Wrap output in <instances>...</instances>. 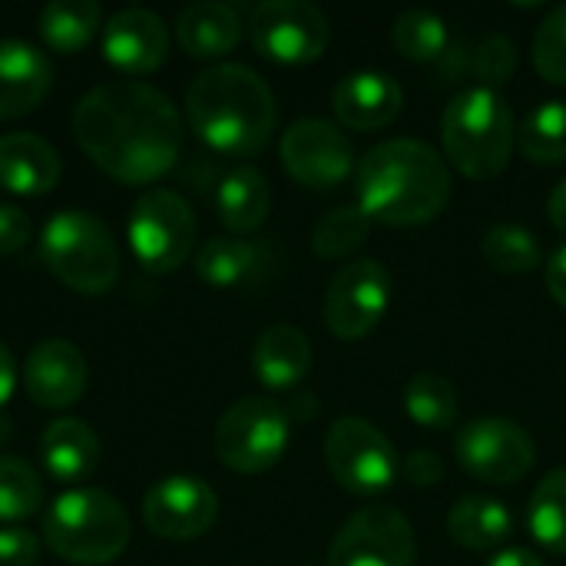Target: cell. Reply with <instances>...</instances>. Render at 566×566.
Returning <instances> with one entry per match:
<instances>
[{"instance_id":"1","label":"cell","mask_w":566,"mask_h":566,"mask_svg":"<svg viewBox=\"0 0 566 566\" xmlns=\"http://www.w3.org/2000/svg\"><path fill=\"white\" fill-rule=\"evenodd\" d=\"M80 149L113 179L146 186L166 176L182 153V116L153 83L109 80L73 106Z\"/></svg>"},{"instance_id":"2","label":"cell","mask_w":566,"mask_h":566,"mask_svg":"<svg viewBox=\"0 0 566 566\" xmlns=\"http://www.w3.org/2000/svg\"><path fill=\"white\" fill-rule=\"evenodd\" d=\"M451 172L421 139H385L355 166V206L381 226H424L444 212Z\"/></svg>"},{"instance_id":"3","label":"cell","mask_w":566,"mask_h":566,"mask_svg":"<svg viewBox=\"0 0 566 566\" xmlns=\"http://www.w3.org/2000/svg\"><path fill=\"white\" fill-rule=\"evenodd\" d=\"M192 133L222 156H252L275 133V93L245 63H212L186 90Z\"/></svg>"},{"instance_id":"4","label":"cell","mask_w":566,"mask_h":566,"mask_svg":"<svg viewBox=\"0 0 566 566\" xmlns=\"http://www.w3.org/2000/svg\"><path fill=\"white\" fill-rule=\"evenodd\" d=\"M441 143L458 172L468 179H494L507 169L514 149V116L497 90H461L441 119Z\"/></svg>"},{"instance_id":"5","label":"cell","mask_w":566,"mask_h":566,"mask_svg":"<svg viewBox=\"0 0 566 566\" xmlns=\"http://www.w3.org/2000/svg\"><path fill=\"white\" fill-rule=\"evenodd\" d=\"M43 537L66 564H113L129 547V517L109 491L76 488L50 504Z\"/></svg>"},{"instance_id":"6","label":"cell","mask_w":566,"mask_h":566,"mask_svg":"<svg viewBox=\"0 0 566 566\" xmlns=\"http://www.w3.org/2000/svg\"><path fill=\"white\" fill-rule=\"evenodd\" d=\"M43 265L80 295H103L119 279V245L109 226L86 209H60L40 232Z\"/></svg>"},{"instance_id":"7","label":"cell","mask_w":566,"mask_h":566,"mask_svg":"<svg viewBox=\"0 0 566 566\" xmlns=\"http://www.w3.org/2000/svg\"><path fill=\"white\" fill-rule=\"evenodd\" d=\"M292 441V418L272 398H239L216 424V458L235 474L275 468Z\"/></svg>"},{"instance_id":"8","label":"cell","mask_w":566,"mask_h":566,"mask_svg":"<svg viewBox=\"0 0 566 566\" xmlns=\"http://www.w3.org/2000/svg\"><path fill=\"white\" fill-rule=\"evenodd\" d=\"M196 212L192 206L172 189H149L133 202L126 235L133 255L149 272H172L179 269L196 245Z\"/></svg>"},{"instance_id":"9","label":"cell","mask_w":566,"mask_h":566,"mask_svg":"<svg viewBox=\"0 0 566 566\" xmlns=\"http://www.w3.org/2000/svg\"><path fill=\"white\" fill-rule=\"evenodd\" d=\"M325 464L328 474L352 494L371 497L395 484L401 461L395 444L365 418H338L325 434Z\"/></svg>"},{"instance_id":"10","label":"cell","mask_w":566,"mask_h":566,"mask_svg":"<svg viewBox=\"0 0 566 566\" xmlns=\"http://www.w3.org/2000/svg\"><path fill=\"white\" fill-rule=\"evenodd\" d=\"M252 46L275 63H312L332 40L328 17L308 0H262L249 13Z\"/></svg>"},{"instance_id":"11","label":"cell","mask_w":566,"mask_h":566,"mask_svg":"<svg viewBox=\"0 0 566 566\" xmlns=\"http://www.w3.org/2000/svg\"><path fill=\"white\" fill-rule=\"evenodd\" d=\"M391 302V275L375 259H355L342 265L322 302V318L328 332L342 342H358L378 328Z\"/></svg>"},{"instance_id":"12","label":"cell","mask_w":566,"mask_h":566,"mask_svg":"<svg viewBox=\"0 0 566 566\" xmlns=\"http://www.w3.org/2000/svg\"><path fill=\"white\" fill-rule=\"evenodd\" d=\"M454 454L461 468L484 484H517L534 468L531 434L507 418H474L454 438Z\"/></svg>"},{"instance_id":"13","label":"cell","mask_w":566,"mask_h":566,"mask_svg":"<svg viewBox=\"0 0 566 566\" xmlns=\"http://www.w3.org/2000/svg\"><path fill=\"white\" fill-rule=\"evenodd\" d=\"M415 554L411 521L388 504H368L335 534L328 566H415Z\"/></svg>"},{"instance_id":"14","label":"cell","mask_w":566,"mask_h":566,"mask_svg":"<svg viewBox=\"0 0 566 566\" xmlns=\"http://www.w3.org/2000/svg\"><path fill=\"white\" fill-rule=\"evenodd\" d=\"M279 156L285 172L312 192H328L355 172L352 139L335 123L315 116L298 119L282 133Z\"/></svg>"},{"instance_id":"15","label":"cell","mask_w":566,"mask_h":566,"mask_svg":"<svg viewBox=\"0 0 566 566\" xmlns=\"http://www.w3.org/2000/svg\"><path fill=\"white\" fill-rule=\"evenodd\" d=\"M219 517L216 491L196 474H166L143 497V521L163 541H196Z\"/></svg>"},{"instance_id":"16","label":"cell","mask_w":566,"mask_h":566,"mask_svg":"<svg viewBox=\"0 0 566 566\" xmlns=\"http://www.w3.org/2000/svg\"><path fill=\"white\" fill-rule=\"evenodd\" d=\"M23 388L33 405L63 411L86 391V358L66 338H43L30 348L23 365Z\"/></svg>"},{"instance_id":"17","label":"cell","mask_w":566,"mask_h":566,"mask_svg":"<svg viewBox=\"0 0 566 566\" xmlns=\"http://www.w3.org/2000/svg\"><path fill=\"white\" fill-rule=\"evenodd\" d=\"M103 53L123 73H153L166 63V20L146 7H123L103 23Z\"/></svg>"},{"instance_id":"18","label":"cell","mask_w":566,"mask_h":566,"mask_svg":"<svg viewBox=\"0 0 566 566\" xmlns=\"http://www.w3.org/2000/svg\"><path fill=\"white\" fill-rule=\"evenodd\" d=\"M405 106V90L391 73L381 70H358L335 83L332 90V109L342 119V126L371 133L398 119Z\"/></svg>"},{"instance_id":"19","label":"cell","mask_w":566,"mask_h":566,"mask_svg":"<svg viewBox=\"0 0 566 566\" xmlns=\"http://www.w3.org/2000/svg\"><path fill=\"white\" fill-rule=\"evenodd\" d=\"M53 86L46 53L27 40H0V119H17L43 103Z\"/></svg>"},{"instance_id":"20","label":"cell","mask_w":566,"mask_h":566,"mask_svg":"<svg viewBox=\"0 0 566 566\" xmlns=\"http://www.w3.org/2000/svg\"><path fill=\"white\" fill-rule=\"evenodd\" d=\"M60 153L36 133L0 136V186L17 196H43L60 179Z\"/></svg>"},{"instance_id":"21","label":"cell","mask_w":566,"mask_h":566,"mask_svg":"<svg viewBox=\"0 0 566 566\" xmlns=\"http://www.w3.org/2000/svg\"><path fill=\"white\" fill-rule=\"evenodd\" d=\"M176 40L196 60H219L242 40V13L222 0H196L176 13Z\"/></svg>"},{"instance_id":"22","label":"cell","mask_w":566,"mask_h":566,"mask_svg":"<svg viewBox=\"0 0 566 566\" xmlns=\"http://www.w3.org/2000/svg\"><path fill=\"white\" fill-rule=\"evenodd\" d=\"M255 378L272 391L295 388L312 368V345L302 328L295 325H269L252 348Z\"/></svg>"},{"instance_id":"23","label":"cell","mask_w":566,"mask_h":566,"mask_svg":"<svg viewBox=\"0 0 566 566\" xmlns=\"http://www.w3.org/2000/svg\"><path fill=\"white\" fill-rule=\"evenodd\" d=\"M40 451H43L46 471L56 481H63V484L86 481L96 471V464H99V438L80 418H56V421H50L43 428Z\"/></svg>"},{"instance_id":"24","label":"cell","mask_w":566,"mask_h":566,"mask_svg":"<svg viewBox=\"0 0 566 566\" xmlns=\"http://www.w3.org/2000/svg\"><path fill=\"white\" fill-rule=\"evenodd\" d=\"M272 209L269 179L255 166H235L216 189V212L229 232H255Z\"/></svg>"},{"instance_id":"25","label":"cell","mask_w":566,"mask_h":566,"mask_svg":"<svg viewBox=\"0 0 566 566\" xmlns=\"http://www.w3.org/2000/svg\"><path fill=\"white\" fill-rule=\"evenodd\" d=\"M448 531H451V541L468 551H494L511 534V511L497 497L468 494L451 507Z\"/></svg>"},{"instance_id":"26","label":"cell","mask_w":566,"mask_h":566,"mask_svg":"<svg viewBox=\"0 0 566 566\" xmlns=\"http://www.w3.org/2000/svg\"><path fill=\"white\" fill-rule=\"evenodd\" d=\"M103 10L96 0H50L40 10V36L56 53L83 50L99 30Z\"/></svg>"},{"instance_id":"27","label":"cell","mask_w":566,"mask_h":566,"mask_svg":"<svg viewBox=\"0 0 566 566\" xmlns=\"http://www.w3.org/2000/svg\"><path fill=\"white\" fill-rule=\"evenodd\" d=\"M259 265H262L259 245H252L245 239H232V235L209 239L196 252V275L216 289H235V285L249 282L259 272Z\"/></svg>"},{"instance_id":"28","label":"cell","mask_w":566,"mask_h":566,"mask_svg":"<svg viewBox=\"0 0 566 566\" xmlns=\"http://www.w3.org/2000/svg\"><path fill=\"white\" fill-rule=\"evenodd\" d=\"M405 411L415 424L431 431H448L458 424V388L441 371H418L405 385Z\"/></svg>"},{"instance_id":"29","label":"cell","mask_w":566,"mask_h":566,"mask_svg":"<svg viewBox=\"0 0 566 566\" xmlns=\"http://www.w3.org/2000/svg\"><path fill=\"white\" fill-rule=\"evenodd\" d=\"M391 40H395V50L415 63H438L451 46L444 17L424 7L401 10L391 27Z\"/></svg>"},{"instance_id":"30","label":"cell","mask_w":566,"mask_h":566,"mask_svg":"<svg viewBox=\"0 0 566 566\" xmlns=\"http://www.w3.org/2000/svg\"><path fill=\"white\" fill-rule=\"evenodd\" d=\"M517 146L531 163L557 166L566 163V103L547 99L527 113L517 129Z\"/></svg>"},{"instance_id":"31","label":"cell","mask_w":566,"mask_h":566,"mask_svg":"<svg viewBox=\"0 0 566 566\" xmlns=\"http://www.w3.org/2000/svg\"><path fill=\"white\" fill-rule=\"evenodd\" d=\"M531 537L551 551L566 557V468L551 471L537 491L531 494V511H527Z\"/></svg>"},{"instance_id":"32","label":"cell","mask_w":566,"mask_h":566,"mask_svg":"<svg viewBox=\"0 0 566 566\" xmlns=\"http://www.w3.org/2000/svg\"><path fill=\"white\" fill-rule=\"evenodd\" d=\"M371 219L352 202V206H335L325 212L315 229H312V249L318 259H348L355 249L368 242Z\"/></svg>"},{"instance_id":"33","label":"cell","mask_w":566,"mask_h":566,"mask_svg":"<svg viewBox=\"0 0 566 566\" xmlns=\"http://www.w3.org/2000/svg\"><path fill=\"white\" fill-rule=\"evenodd\" d=\"M481 252L488 259L491 269L497 272H507V275H524V272H534L544 259L541 252V242L531 229L524 226H494L484 232V242H481Z\"/></svg>"},{"instance_id":"34","label":"cell","mask_w":566,"mask_h":566,"mask_svg":"<svg viewBox=\"0 0 566 566\" xmlns=\"http://www.w3.org/2000/svg\"><path fill=\"white\" fill-rule=\"evenodd\" d=\"M43 504L40 474L13 454H0V521H27Z\"/></svg>"},{"instance_id":"35","label":"cell","mask_w":566,"mask_h":566,"mask_svg":"<svg viewBox=\"0 0 566 566\" xmlns=\"http://www.w3.org/2000/svg\"><path fill=\"white\" fill-rule=\"evenodd\" d=\"M531 60L547 83H566V3L554 7L541 20L534 33Z\"/></svg>"},{"instance_id":"36","label":"cell","mask_w":566,"mask_h":566,"mask_svg":"<svg viewBox=\"0 0 566 566\" xmlns=\"http://www.w3.org/2000/svg\"><path fill=\"white\" fill-rule=\"evenodd\" d=\"M514 73H517V43L504 33L484 36L478 53H474V76L481 80V86L497 90Z\"/></svg>"},{"instance_id":"37","label":"cell","mask_w":566,"mask_h":566,"mask_svg":"<svg viewBox=\"0 0 566 566\" xmlns=\"http://www.w3.org/2000/svg\"><path fill=\"white\" fill-rule=\"evenodd\" d=\"M40 541L23 527H0V566H36Z\"/></svg>"},{"instance_id":"38","label":"cell","mask_w":566,"mask_h":566,"mask_svg":"<svg viewBox=\"0 0 566 566\" xmlns=\"http://www.w3.org/2000/svg\"><path fill=\"white\" fill-rule=\"evenodd\" d=\"M401 474L408 478V484L415 488H434L444 481V458L421 448V451H411L401 464Z\"/></svg>"},{"instance_id":"39","label":"cell","mask_w":566,"mask_h":566,"mask_svg":"<svg viewBox=\"0 0 566 566\" xmlns=\"http://www.w3.org/2000/svg\"><path fill=\"white\" fill-rule=\"evenodd\" d=\"M30 242V219L23 209L0 202V255H13Z\"/></svg>"},{"instance_id":"40","label":"cell","mask_w":566,"mask_h":566,"mask_svg":"<svg viewBox=\"0 0 566 566\" xmlns=\"http://www.w3.org/2000/svg\"><path fill=\"white\" fill-rule=\"evenodd\" d=\"M547 289L557 298V305L566 308V245H560L547 262Z\"/></svg>"},{"instance_id":"41","label":"cell","mask_w":566,"mask_h":566,"mask_svg":"<svg viewBox=\"0 0 566 566\" xmlns=\"http://www.w3.org/2000/svg\"><path fill=\"white\" fill-rule=\"evenodd\" d=\"M13 388H17V361H13L10 348L0 342V408L10 401Z\"/></svg>"},{"instance_id":"42","label":"cell","mask_w":566,"mask_h":566,"mask_svg":"<svg viewBox=\"0 0 566 566\" xmlns=\"http://www.w3.org/2000/svg\"><path fill=\"white\" fill-rule=\"evenodd\" d=\"M484 566H547L534 551H527V547H507V551H501V554H494L491 560Z\"/></svg>"},{"instance_id":"43","label":"cell","mask_w":566,"mask_h":566,"mask_svg":"<svg viewBox=\"0 0 566 566\" xmlns=\"http://www.w3.org/2000/svg\"><path fill=\"white\" fill-rule=\"evenodd\" d=\"M547 212H551V222L566 232V179L551 192V202H547Z\"/></svg>"}]
</instances>
